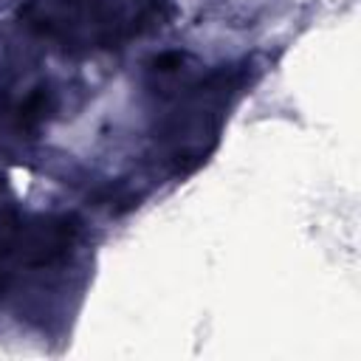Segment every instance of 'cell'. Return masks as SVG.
<instances>
[{
  "instance_id": "6da1fadb",
  "label": "cell",
  "mask_w": 361,
  "mask_h": 361,
  "mask_svg": "<svg viewBox=\"0 0 361 361\" xmlns=\"http://www.w3.org/2000/svg\"><path fill=\"white\" fill-rule=\"evenodd\" d=\"M161 0H31L20 17L62 48H110L161 20Z\"/></svg>"
},
{
  "instance_id": "7a4b0ae2",
  "label": "cell",
  "mask_w": 361,
  "mask_h": 361,
  "mask_svg": "<svg viewBox=\"0 0 361 361\" xmlns=\"http://www.w3.org/2000/svg\"><path fill=\"white\" fill-rule=\"evenodd\" d=\"M76 226L68 217H25L0 209V268H45L73 245Z\"/></svg>"
}]
</instances>
